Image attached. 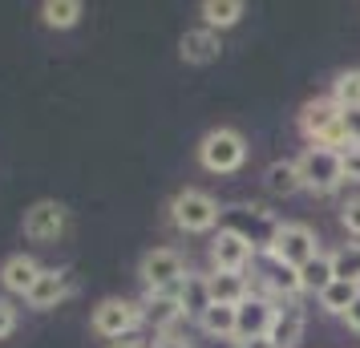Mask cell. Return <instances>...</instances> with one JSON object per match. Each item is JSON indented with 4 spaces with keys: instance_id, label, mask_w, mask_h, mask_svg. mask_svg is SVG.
Here are the masks:
<instances>
[{
    "instance_id": "obj_5",
    "label": "cell",
    "mask_w": 360,
    "mask_h": 348,
    "mask_svg": "<svg viewBox=\"0 0 360 348\" xmlns=\"http://www.w3.org/2000/svg\"><path fill=\"white\" fill-rule=\"evenodd\" d=\"M186 276V259H182L179 247H154L142 255V264H138V280L146 283L150 296H158V292H174Z\"/></svg>"
},
{
    "instance_id": "obj_17",
    "label": "cell",
    "mask_w": 360,
    "mask_h": 348,
    "mask_svg": "<svg viewBox=\"0 0 360 348\" xmlns=\"http://www.w3.org/2000/svg\"><path fill=\"white\" fill-rule=\"evenodd\" d=\"M247 4L243 0H202L198 4V17H202V29L211 33H223V29H235L243 20Z\"/></svg>"
},
{
    "instance_id": "obj_32",
    "label": "cell",
    "mask_w": 360,
    "mask_h": 348,
    "mask_svg": "<svg viewBox=\"0 0 360 348\" xmlns=\"http://www.w3.org/2000/svg\"><path fill=\"white\" fill-rule=\"evenodd\" d=\"M344 324H348V328H352V332H360V296L352 299V308L344 312Z\"/></svg>"
},
{
    "instance_id": "obj_24",
    "label": "cell",
    "mask_w": 360,
    "mask_h": 348,
    "mask_svg": "<svg viewBox=\"0 0 360 348\" xmlns=\"http://www.w3.org/2000/svg\"><path fill=\"white\" fill-rule=\"evenodd\" d=\"M360 296V288L356 283H344V280H332L324 288V292H320V308H324L328 316H344L348 312V308H352V299Z\"/></svg>"
},
{
    "instance_id": "obj_15",
    "label": "cell",
    "mask_w": 360,
    "mask_h": 348,
    "mask_svg": "<svg viewBox=\"0 0 360 348\" xmlns=\"http://www.w3.org/2000/svg\"><path fill=\"white\" fill-rule=\"evenodd\" d=\"M174 299H179L182 316H195V320H198V316L214 304V299H211V276L186 271V276H182V283L174 288Z\"/></svg>"
},
{
    "instance_id": "obj_29",
    "label": "cell",
    "mask_w": 360,
    "mask_h": 348,
    "mask_svg": "<svg viewBox=\"0 0 360 348\" xmlns=\"http://www.w3.org/2000/svg\"><path fill=\"white\" fill-rule=\"evenodd\" d=\"M340 158H344V183H356L360 186V146L340 150Z\"/></svg>"
},
{
    "instance_id": "obj_21",
    "label": "cell",
    "mask_w": 360,
    "mask_h": 348,
    "mask_svg": "<svg viewBox=\"0 0 360 348\" xmlns=\"http://www.w3.org/2000/svg\"><path fill=\"white\" fill-rule=\"evenodd\" d=\"M142 312H146V320L154 324V328H170L174 320H182V308H179V299H174V292H158V296H146Z\"/></svg>"
},
{
    "instance_id": "obj_1",
    "label": "cell",
    "mask_w": 360,
    "mask_h": 348,
    "mask_svg": "<svg viewBox=\"0 0 360 348\" xmlns=\"http://www.w3.org/2000/svg\"><path fill=\"white\" fill-rule=\"evenodd\" d=\"M295 170H300V186L311 191V195H332L344 183L340 150H328V146H308L295 158Z\"/></svg>"
},
{
    "instance_id": "obj_27",
    "label": "cell",
    "mask_w": 360,
    "mask_h": 348,
    "mask_svg": "<svg viewBox=\"0 0 360 348\" xmlns=\"http://www.w3.org/2000/svg\"><path fill=\"white\" fill-rule=\"evenodd\" d=\"M340 223H344V231H348V235H356V239H360V195L340 207Z\"/></svg>"
},
{
    "instance_id": "obj_19",
    "label": "cell",
    "mask_w": 360,
    "mask_h": 348,
    "mask_svg": "<svg viewBox=\"0 0 360 348\" xmlns=\"http://www.w3.org/2000/svg\"><path fill=\"white\" fill-rule=\"evenodd\" d=\"M82 17H85L82 0H45V4H41V20H45L49 29H57V33L73 29Z\"/></svg>"
},
{
    "instance_id": "obj_20",
    "label": "cell",
    "mask_w": 360,
    "mask_h": 348,
    "mask_svg": "<svg viewBox=\"0 0 360 348\" xmlns=\"http://www.w3.org/2000/svg\"><path fill=\"white\" fill-rule=\"evenodd\" d=\"M198 328L214 336V340H235V308L227 304H211L207 312L198 316Z\"/></svg>"
},
{
    "instance_id": "obj_18",
    "label": "cell",
    "mask_w": 360,
    "mask_h": 348,
    "mask_svg": "<svg viewBox=\"0 0 360 348\" xmlns=\"http://www.w3.org/2000/svg\"><path fill=\"white\" fill-rule=\"evenodd\" d=\"M247 296H251V283H247V276H239V271H214V276H211V299H214V304L239 308Z\"/></svg>"
},
{
    "instance_id": "obj_31",
    "label": "cell",
    "mask_w": 360,
    "mask_h": 348,
    "mask_svg": "<svg viewBox=\"0 0 360 348\" xmlns=\"http://www.w3.org/2000/svg\"><path fill=\"white\" fill-rule=\"evenodd\" d=\"M154 348H191V340H186V336H174V332H166Z\"/></svg>"
},
{
    "instance_id": "obj_12",
    "label": "cell",
    "mask_w": 360,
    "mask_h": 348,
    "mask_svg": "<svg viewBox=\"0 0 360 348\" xmlns=\"http://www.w3.org/2000/svg\"><path fill=\"white\" fill-rule=\"evenodd\" d=\"M65 296H69V271H61V267H41L33 292L25 299H29L33 312H49V308H57Z\"/></svg>"
},
{
    "instance_id": "obj_14",
    "label": "cell",
    "mask_w": 360,
    "mask_h": 348,
    "mask_svg": "<svg viewBox=\"0 0 360 348\" xmlns=\"http://www.w3.org/2000/svg\"><path fill=\"white\" fill-rule=\"evenodd\" d=\"M219 53H223V45H219V33H211V29H186L179 41V57L186 65H211V61H219Z\"/></svg>"
},
{
    "instance_id": "obj_11",
    "label": "cell",
    "mask_w": 360,
    "mask_h": 348,
    "mask_svg": "<svg viewBox=\"0 0 360 348\" xmlns=\"http://www.w3.org/2000/svg\"><path fill=\"white\" fill-rule=\"evenodd\" d=\"M263 255V276L259 280L267 283V292H271V304H283V299H292V296H300V292H304V288H300V271H295V267H288V264H279L276 255H271V251H259Z\"/></svg>"
},
{
    "instance_id": "obj_3",
    "label": "cell",
    "mask_w": 360,
    "mask_h": 348,
    "mask_svg": "<svg viewBox=\"0 0 360 348\" xmlns=\"http://www.w3.org/2000/svg\"><path fill=\"white\" fill-rule=\"evenodd\" d=\"M300 130L311 146H328V150H348V138L340 130V110L332 98H316L300 110Z\"/></svg>"
},
{
    "instance_id": "obj_25",
    "label": "cell",
    "mask_w": 360,
    "mask_h": 348,
    "mask_svg": "<svg viewBox=\"0 0 360 348\" xmlns=\"http://www.w3.org/2000/svg\"><path fill=\"white\" fill-rule=\"evenodd\" d=\"M332 101L336 110H360V69H344L332 82Z\"/></svg>"
},
{
    "instance_id": "obj_7",
    "label": "cell",
    "mask_w": 360,
    "mask_h": 348,
    "mask_svg": "<svg viewBox=\"0 0 360 348\" xmlns=\"http://www.w3.org/2000/svg\"><path fill=\"white\" fill-rule=\"evenodd\" d=\"M267 251L276 255L279 264H288L300 271L308 259L320 255V239H316V231H311L308 223H279V231H276V239H271Z\"/></svg>"
},
{
    "instance_id": "obj_22",
    "label": "cell",
    "mask_w": 360,
    "mask_h": 348,
    "mask_svg": "<svg viewBox=\"0 0 360 348\" xmlns=\"http://www.w3.org/2000/svg\"><path fill=\"white\" fill-rule=\"evenodd\" d=\"M332 280H336V271H332V255H324V251L300 267V288H304V292H316V296H320Z\"/></svg>"
},
{
    "instance_id": "obj_33",
    "label": "cell",
    "mask_w": 360,
    "mask_h": 348,
    "mask_svg": "<svg viewBox=\"0 0 360 348\" xmlns=\"http://www.w3.org/2000/svg\"><path fill=\"white\" fill-rule=\"evenodd\" d=\"M239 348H271V340L263 336V340H247V344H239Z\"/></svg>"
},
{
    "instance_id": "obj_10",
    "label": "cell",
    "mask_w": 360,
    "mask_h": 348,
    "mask_svg": "<svg viewBox=\"0 0 360 348\" xmlns=\"http://www.w3.org/2000/svg\"><path fill=\"white\" fill-rule=\"evenodd\" d=\"M255 255H259V251L251 247L239 231H231V227H223V231L211 239V264H214V271H239V276H243Z\"/></svg>"
},
{
    "instance_id": "obj_9",
    "label": "cell",
    "mask_w": 360,
    "mask_h": 348,
    "mask_svg": "<svg viewBox=\"0 0 360 348\" xmlns=\"http://www.w3.org/2000/svg\"><path fill=\"white\" fill-rule=\"evenodd\" d=\"M65 223H69V211L57 199H41L25 211V235H29L33 243H53V239H61Z\"/></svg>"
},
{
    "instance_id": "obj_2",
    "label": "cell",
    "mask_w": 360,
    "mask_h": 348,
    "mask_svg": "<svg viewBox=\"0 0 360 348\" xmlns=\"http://www.w3.org/2000/svg\"><path fill=\"white\" fill-rule=\"evenodd\" d=\"M198 162L211 174H235L247 162V138L231 126H219L198 142Z\"/></svg>"
},
{
    "instance_id": "obj_6",
    "label": "cell",
    "mask_w": 360,
    "mask_h": 348,
    "mask_svg": "<svg viewBox=\"0 0 360 348\" xmlns=\"http://www.w3.org/2000/svg\"><path fill=\"white\" fill-rule=\"evenodd\" d=\"M146 320V312H142V304H134V299H122V296H110L101 299L98 308H94V316H89V328L98 332V336H105V340H122V336H130L138 324Z\"/></svg>"
},
{
    "instance_id": "obj_16",
    "label": "cell",
    "mask_w": 360,
    "mask_h": 348,
    "mask_svg": "<svg viewBox=\"0 0 360 348\" xmlns=\"http://www.w3.org/2000/svg\"><path fill=\"white\" fill-rule=\"evenodd\" d=\"M37 276H41V264H37L33 255H25V251H20V255H8L4 267H0V283H4L13 296H29Z\"/></svg>"
},
{
    "instance_id": "obj_30",
    "label": "cell",
    "mask_w": 360,
    "mask_h": 348,
    "mask_svg": "<svg viewBox=\"0 0 360 348\" xmlns=\"http://www.w3.org/2000/svg\"><path fill=\"white\" fill-rule=\"evenodd\" d=\"M13 332H17V304L0 296V340H4V336H13Z\"/></svg>"
},
{
    "instance_id": "obj_13",
    "label": "cell",
    "mask_w": 360,
    "mask_h": 348,
    "mask_svg": "<svg viewBox=\"0 0 360 348\" xmlns=\"http://www.w3.org/2000/svg\"><path fill=\"white\" fill-rule=\"evenodd\" d=\"M304 324H308V316H304L300 304H279L276 320H271V328H267L271 348H295L304 340Z\"/></svg>"
},
{
    "instance_id": "obj_8",
    "label": "cell",
    "mask_w": 360,
    "mask_h": 348,
    "mask_svg": "<svg viewBox=\"0 0 360 348\" xmlns=\"http://www.w3.org/2000/svg\"><path fill=\"white\" fill-rule=\"evenodd\" d=\"M276 320V304L267 296H247L239 308H235V344H247V340H263L267 328Z\"/></svg>"
},
{
    "instance_id": "obj_28",
    "label": "cell",
    "mask_w": 360,
    "mask_h": 348,
    "mask_svg": "<svg viewBox=\"0 0 360 348\" xmlns=\"http://www.w3.org/2000/svg\"><path fill=\"white\" fill-rule=\"evenodd\" d=\"M340 130L348 146H360V110H340Z\"/></svg>"
},
{
    "instance_id": "obj_26",
    "label": "cell",
    "mask_w": 360,
    "mask_h": 348,
    "mask_svg": "<svg viewBox=\"0 0 360 348\" xmlns=\"http://www.w3.org/2000/svg\"><path fill=\"white\" fill-rule=\"evenodd\" d=\"M332 271H336V280L360 288V243H348V247L332 251Z\"/></svg>"
},
{
    "instance_id": "obj_4",
    "label": "cell",
    "mask_w": 360,
    "mask_h": 348,
    "mask_svg": "<svg viewBox=\"0 0 360 348\" xmlns=\"http://www.w3.org/2000/svg\"><path fill=\"white\" fill-rule=\"evenodd\" d=\"M219 202L207 195V191H198V186H186V191H179L174 195V202H170V219L179 223V231L186 235H207L219 227Z\"/></svg>"
},
{
    "instance_id": "obj_34",
    "label": "cell",
    "mask_w": 360,
    "mask_h": 348,
    "mask_svg": "<svg viewBox=\"0 0 360 348\" xmlns=\"http://www.w3.org/2000/svg\"><path fill=\"white\" fill-rule=\"evenodd\" d=\"M110 348H142V344H134V340H117V344H110Z\"/></svg>"
},
{
    "instance_id": "obj_23",
    "label": "cell",
    "mask_w": 360,
    "mask_h": 348,
    "mask_svg": "<svg viewBox=\"0 0 360 348\" xmlns=\"http://www.w3.org/2000/svg\"><path fill=\"white\" fill-rule=\"evenodd\" d=\"M263 183H267V191H271V195H283V199H288V195H295V191H304V186H300V170H295V162H288V158L267 166Z\"/></svg>"
}]
</instances>
